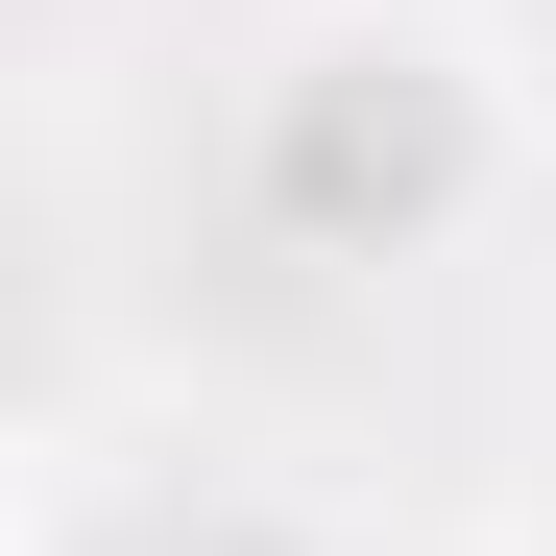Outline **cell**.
<instances>
[{
	"instance_id": "6da1fadb",
	"label": "cell",
	"mask_w": 556,
	"mask_h": 556,
	"mask_svg": "<svg viewBox=\"0 0 556 556\" xmlns=\"http://www.w3.org/2000/svg\"><path fill=\"white\" fill-rule=\"evenodd\" d=\"M508 73L435 25V0H339V25H291V73L242 98V194L266 242H315V266H435V242H484L508 218Z\"/></svg>"
},
{
	"instance_id": "7a4b0ae2",
	"label": "cell",
	"mask_w": 556,
	"mask_h": 556,
	"mask_svg": "<svg viewBox=\"0 0 556 556\" xmlns=\"http://www.w3.org/2000/svg\"><path fill=\"white\" fill-rule=\"evenodd\" d=\"M194 556H339V532H291V508H194Z\"/></svg>"
}]
</instances>
